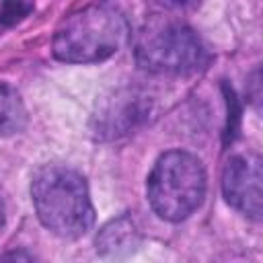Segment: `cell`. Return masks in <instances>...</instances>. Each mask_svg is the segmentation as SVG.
<instances>
[{"label":"cell","mask_w":263,"mask_h":263,"mask_svg":"<svg viewBox=\"0 0 263 263\" xmlns=\"http://www.w3.org/2000/svg\"><path fill=\"white\" fill-rule=\"evenodd\" d=\"M150 113V101L136 88L117 90L92 117V129L97 138L111 140L129 134Z\"/></svg>","instance_id":"8992f818"},{"label":"cell","mask_w":263,"mask_h":263,"mask_svg":"<svg viewBox=\"0 0 263 263\" xmlns=\"http://www.w3.org/2000/svg\"><path fill=\"white\" fill-rule=\"evenodd\" d=\"M146 193L152 210L166 222L189 218L203 201L205 171L197 156L185 150H168L154 162Z\"/></svg>","instance_id":"3957f363"},{"label":"cell","mask_w":263,"mask_h":263,"mask_svg":"<svg viewBox=\"0 0 263 263\" xmlns=\"http://www.w3.org/2000/svg\"><path fill=\"white\" fill-rule=\"evenodd\" d=\"M140 247V232L129 216L109 220L97 234V251L107 259H123Z\"/></svg>","instance_id":"52a82bcc"},{"label":"cell","mask_w":263,"mask_h":263,"mask_svg":"<svg viewBox=\"0 0 263 263\" xmlns=\"http://www.w3.org/2000/svg\"><path fill=\"white\" fill-rule=\"evenodd\" d=\"M134 55L140 68L154 74H193L208 64V51L197 33L166 16H156L138 31Z\"/></svg>","instance_id":"277c9868"},{"label":"cell","mask_w":263,"mask_h":263,"mask_svg":"<svg viewBox=\"0 0 263 263\" xmlns=\"http://www.w3.org/2000/svg\"><path fill=\"white\" fill-rule=\"evenodd\" d=\"M27 111L14 86L0 82V138L18 134L25 127Z\"/></svg>","instance_id":"ba28073f"},{"label":"cell","mask_w":263,"mask_h":263,"mask_svg":"<svg viewBox=\"0 0 263 263\" xmlns=\"http://www.w3.org/2000/svg\"><path fill=\"white\" fill-rule=\"evenodd\" d=\"M31 10H33V4H27V2H4V4H0V29L16 25Z\"/></svg>","instance_id":"9c48e42d"},{"label":"cell","mask_w":263,"mask_h":263,"mask_svg":"<svg viewBox=\"0 0 263 263\" xmlns=\"http://www.w3.org/2000/svg\"><path fill=\"white\" fill-rule=\"evenodd\" d=\"M4 226V205H2V199H0V230Z\"/></svg>","instance_id":"8fae6325"},{"label":"cell","mask_w":263,"mask_h":263,"mask_svg":"<svg viewBox=\"0 0 263 263\" xmlns=\"http://www.w3.org/2000/svg\"><path fill=\"white\" fill-rule=\"evenodd\" d=\"M129 25L113 4H88L66 16L51 39V51L60 62L95 64L111 58L127 41Z\"/></svg>","instance_id":"7a4b0ae2"},{"label":"cell","mask_w":263,"mask_h":263,"mask_svg":"<svg viewBox=\"0 0 263 263\" xmlns=\"http://www.w3.org/2000/svg\"><path fill=\"white\" fill-rule=\"evenodd\" d=\"M31 199L39 222L62 238H78L95 222L88 185L74 168L60 164L39 168L31 181Z\"/></svg>","instance_id":"6da1fadb"},{"label":"cell","mask_w":263,"mask_h":263,"mask_svg":"<svg viewBox=\"0 0 263 263\" xmlns=\"http://www.w3.org/2000/svg\"><path fill=\"white\" fill-rule=\"evenodd\" d=\"M261 156L255 152L234 154L222 171V193L240 214L261 218Z\"/></svg>","instance_id":"5b68a950"},{"label":"cell","mask_w":263,"mask_h":263,"mask_svg":"<svg viewBox=\"0 0 263 263\" xmlns=\"http://www.w3.org/2000/svg\"><path fill=\"white\" fill-rule=\"evenodd\" d=\"M0 263H37L33 255H29L23 249H8L0 253Z\"/></svg>","instance_id":"30bf717a"}]
</instances>
